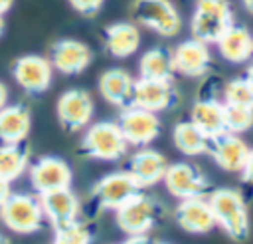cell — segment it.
Here are the masks:
<instances>
[{
    "instance_id": "6da1fadb",
    "label": "cell",
    "mask_w": 253,
    "mask_h": 244,
    "mask_svg": "<svg viewBox=\"0 0 253 244\" xmlns=\"http://www.w3.org/2000/svg\"><path fill=\"white\" fill-rule=\"evenodd\" d=\"M208 200L215 218V226H219L235 242L249 238V210L241 192L233 188H213Z\"/></svg>"
},
{
    "instance_id": "7a4b0ae2",
    "label": "cell",
    "mask_w": 253,
    "mask_h": 244,
    "mask_svg": "<svg viewBox=\"0 0 253 244\" xmlns=\"http://www.w3.org/2000/svg\"><path fill=\"white\" fill-rule=\"evenodd\" d=\"M233 24V8L229 0H196L190 20L192 38L206 44H215Z\"/></svg>"
},
{
    "instance_id": "3957f363",
    "label": "cell",
    "mask_w": 253,
    "mask_h": 244,
    "mask_svg": "<svg viewBox=\"0 0 253 244\" xmlns=\"http://www.w3.org/2000/svg\"><path fill=\"white\" fill-rule=\"evenodd\" d=\"M79 149H81V155L87 159L113 163L126 155L128 143L125 141L115 121H99L87 127Z\"/></svg>"
},
{
    "instance_id": "277c9868",
    "label": "cell",
    "mask_w": 253,
    "mask_h": 244,
    "mask_svg": "<svg viewBox=\"0 0 253 244\" xmlns=\"http://www.w3.org/2000/svg\"><path fill=\"white\" fill-rule=\"evenodd\" d=\"M130 14L136 24L162 38H174L182 30V16L172 0H132Z\"/></svg>"
},
{
    "instance_id": "5b68a950",
    "label": "cell",
    "mask_w": 253,
    "mask_h": 244,
    "mask_svg": "<svg viewBox=\"0 0 253 244\" xmlns=\"http://www.w3.org/2000/svg\"><path fill=\"white\" fill-rule=\"evenodd\" d=\"M0 218L4 226L18 234H32L43 224V208L40 196L28 192H12L0 204Z\"/></svg>"
},
{
    "instance_id": "8992f818",
    "label": "cell",
    "mask_w": 253,
    "mask_h": 244,
    "mask_svg": "<svg viewBox=\"0 0 253 244\" xmlns=\"http://www.w3.org/2000/svg\"><path fill=\"white\" fill-rule=\"evenodd\" d=\"M162 183L166 184V190L176 196L178 200L184 198H206L211 194V183L204 175L202 169H198L192 163H172L168 165Z\"/></svg>"
},
{
    "instance_id": "52a82bcc",
    "label": "cell",
    "mask_w": 253,
    "mask_h": 244,
    "mask_svg": "<svg viewBox=\"0 0 253 244\" xmlns=\"http://www.w3.org/2000/svg\"><path fill=\"white\" fill-rule=\"evenodd\" d=\"M117 212V224L123 232L128 236L132 234H148L150 228L160 220L162 206L156 198L144 194L142 190L132 196L128 202H125Z\"/></svg>"
},
{
    "instance_id": "ba28073f",
    "label": "cell",
    "mask_w": 253,
    "mask_h": 244,
    "mask_svg": "<svg viewBox=\"0 0 253 244\" xmlns=\"http://www.w3.org/2000/svg\"><path fill=\"white\" fill-rule=\"evenodd\" d=\"M142 188L136 184V181L126 171L109 173L103 179H99L91 188V198L99 208H111L117 210L125 202H128L132 196H136Z\"/></svg>"
},
{
    "instance_id": "9c48e42d",
    "label": "cell",
    "mask_w": 253,
    "mask_h": 244,
    "mask_svg": "<svg viewBox=\"0 0 253 244\" xmlns=\"http://www.w3.org/2000/svg\"><path fill=\"white\" fill-rule=\"evenodd\" d=\"M117 125L125 141L132 147H148L160 135V129H162V123L156 113L134 107V105L123 109Z\"/></svg>"
},
{
    "instance_id": "30bf717a",
    "label": "cell",
    "mask_w": 253,
    "mask_h": 244,
    "mask_svg": "<svg viewBox=\"0 0 253 244\" xmlns=\"http://www.w3.org/2000/svg\"><path fill=\"white\" fill-rule=\"evenodd\" d=\"M93 111H95V105H93L91 95L85 89H77V87L63 91L59 95L57 107H55L59 125L69 133L87 129V125L93 117Z\"/></svg>"
},
{
    "instance_id": "8fae6325",
    "label": "cell",
    "mask_w": 253,
    "mask_h": 244,
    "mask_svg": "<svg viewBox=\"0 0 253 244\" xmlns=\"http://www.w3.org/2000/svg\"><path fill=\"white\" fill-rule=\"evenodd\" d=\"M12 75L24 91L38 95L49 89L53 79V67L47 58L38 54H26L12 63Z\"/></svg>"
},
{
    "instance_id": "7c38bea8",
    "label": "cell",
    "mask_w": 253,
    "mask_h": 244,
    "mask_svg": "<svg viewBox=\"0 0 253 244\" xmlns=\"http://www.w3.org/2000/svg\"><path fill=\"white\" fill-rule=\"evenodd\" d=\"M47 60L53 71H59L63 75H79L89 67L93 60V52L81 40L61 38L51 46Z\"/></svg>"
},
{
    "instance_id": "4fadbf2b",
    "label": "cell",
    "mask_w": 253,
    "mask_h": 244,
    "mask_svg": "<svg viewBox=\"0 0 253 244\" xmlns=\"http://www.w3.org/2000/svg\"><path fill=\"white\" fill-rule=\"evenodd\" d=\"M180 99V93L174 85V81H162V79H142L138 77L134 81V93H132V105L158 113L174 107Z\"/></svg>"
},
{
    "instance_id": "5bb4252c",
    "label": "cell",
    "mask_w": 253,
    "mask_h": 244,
    "mask_svg": "<svg viewBox=\"0 0 253 244\" xmlns=\"http://www.w3.org/2000/svg\"><path fill=\"white\" fill-rule=\"evenodd\" d=\"M208 155L217 163L219 169L227 173H241L245 159L249 155V145L237 133L223 131L210 139Z\"/></svg>"
},
{
    "instance_id": "9a60e30c",
    "label": "cell",
    "mask_w": 253,
    "mask_h": 244,
    "mask_svg": "<svg viewBox=\"0 0 253 244\" xmlns=\"http://www.w3.org/2000/svg\"><path fill=\"white\" fill-rule=\"evenodd\" d=\"M172 61L176 73H182L186 77H202L211 69L210 44L200 42L196 38L184 40L172 52Z\"/></svg>"
},
{
    "instance_id": "2e32d148",
    "label": "cell",
    "mask_w": 253,
    "mask_h": 244,
    "mask_svg": "<svg viewBox=\"0 0 253 244\" xmlns=\"http://www.w3.org/2000/svg\"><path fill=\"white\" fill-rule=\"evenodd\" d=\"M166 169V157L150 147H138V151H134L126 161V173L136 181L140 188L154 186L156 183H160L164 179Z\"/></svg>"
},
{
    "instance_id": "e0dca14e",
    "label": "cell",
    "mask_w": 253,
    "mask_h": 244,
    "mask_svg": "<svg viewBox=\"0 0 253 244\" xmlns=\"http://www.w3.org/2000/svg\"><path fill=\"white\" fill-rule=\"evenodd\" d=\"M71 169L59 157H42L30 169V181L38 194H45L71 184Z\"/></svg>"
},
{
    "instance_id": "ac0fdd59",
    "label": "cell",
    "mask_w": 253,
    "mask_h": 244,
    "mask_svg": "<svg viewBox=\"0 0 253 244\" xmlns=\"http://www.w3.org/2000/svg\"><path fill=\"white\" fill-rule=\"evenodd\" d=\"M40 202L43 208V216L55 230L79 220V198L69 186L40 194Z\"/></svg>"
},
{
    "instance_id": "d6986e66",
    "label": "cell",
    "mask_w": 253,
    "mask_h": 244,
    "mask_svg": "<svg viewBox=\"0 0 253 244\" xmlns=\"http://www.w3.org/2000/svg\"><path fill=\"white\" fill-rule=\"evenodd\" d=\"M178 226L190 234H208L215 228V218L208 198H184L174 208Z\"/></svg>"
},
{
    "instance_id": "ffe728a7",
    "label": "cell",
    "mask_w": 253,
    "mask_h": 244,
    "mask_svg": "<svg viewBox=\"0 0 253 244\" xmlns=\"http://www.w3.org/2000/svg\"><path fill=\"white\" fill-rule=\"evenodd\" d=\"M134 77L123 69V67H111L101 73L99 77V93L105 101H109L115 107L126 109L132 105V93H134Z\"/></svg>"
},
{
    "instance_id": "44dd1931",
    "label": "cell",
    "mask_w": 253,
    "mask_h": 244,
    "mask_svg": "<svg viewBox=\"0 0 253 244\" xmlns=\"http://www.w3.org/2000/svg\"><path fill=\"white\" fill-rule=\"evenodd\" d=\"M105 50L119 60L130 58L140 46V32L134 22H113L103 32Z\"/></svg>"
},
{
    "instance_id": "7402d4cb",
    "label": "cell",
    "mask_w": 253,
    "mask_h": 244,
    "mask_svg": "<svg viewBox=\"0 0 253 244\" xmlns=\"http://www.w3.org/2000/svg\"><path fill=\"white\" fill-rule=\"evenodd\" d=\"M219 56L229 63H245L253 58V36L247 28L233 24L215 42Z\"/></svg>"
},
{
    "instance_id": "603a6c76",
    "label": "cell",
    "mask_w": 253,
    "mask_h": 244,
    "mask_svg": "<svg viewBox=\"0 0 253 244\" xmlns=\"http://www.w3.org/2000/svg\"><path fill=\"white\" fill-rule=\"evenodd\" d=\"M32 127L30 109L24 103H6L0 109V141L24 143Z\"/></svg>"
},
{
    "instance_id": "cb8c5ba5",
    "label": "cell",
    "mask_w": 253,
    "mask_h": 244,
    "mask_svg": "<svg viewBox=\"0 0 253 244\" xmlns=\"http://www.w3.org/2000/svg\"><path fill=\"white\" fill-rule=\"evenodd\" d=\"M190 121L198 125L210 139L225 131L223 103L215 97H202L190 109Z\"/></svg>"
},
{
    "instance_id": "d4e9b609",
    "label": "cell",
    "mask_w": 253,
    "mask_h": 244,
    "mask_svg": "<svg viewBox=\"0 0 253 244\" xmlns=\"http://www.w3.org/2000/svg\"><path fill=\"white\" fill-rule=\"evenodd\" d=\"M174 61H172V52L154 46L146 50L138 61V75L142 79H162V81H174Z\"/></svg>"
},
{
    "instance_id": "484cf974",
    "label": "cell",
    "mask_w": 253,
    "mask_h": 244,
    "mask_svg": "<svg viewBox=\"0 0 253 244\" xmlns=\"http://www.w3.org/2000/svg\"><path fill=\"white\" fill-rule=\"evenodd\" d=\"M172 139H174L176 149H178L182 155L198 157V155L208 153L210 137H208L198 125H194L190 119H188V121H180V123L174 127Z\"/></svg>"
},
{
    "instance_id": "4316f807",
    "label": "cell",
    "mask_w": 253,
    "mask_h": 244,
    "mask_svg": "<svg viewBox=\"0 0 253 244\" xmlns=\"http://www.w3.org/2000/svg\"><path fill=\"white\" fill-rule=\"evenodd\" d=\"M30 165V151L24 143L0 145V179L12 183L24 175Z\"/></svg>"
},
{
    "instance_id": "83f0119b",
    "label": "cell",
    "mask_w": 253,
    "mask_h": 244,
    "mask_svg": "<svg viewBox=\"0 0 253 244\" xmlns=\"http://www.w3.org/2000/svg\"><path fill=\"white\" fill-rule=\"evenodd\" d=\"M223 103L253 109V89L245 77H233L223 85Z\"/></svg>"
},
{
    "instance_id": "f1b7e54d",
    "label": "cell",
    "mask_w": 253,
    "mask_h": 244,
    "mask_svg": "<svg viewBox=\"0 0 253 244\" xmlns=\"http://www.w3.org/2000/svg\"><path fill=\"white\" fill-rule=\"evenodd\" d=\"M223 119H225V131L239 135L253 127V109L223 103Z\"/></svg>"
},
{
    "instance_id": "f546056e",
    "label": "cell",
    "mask_w": 253,
    "mask_h": 244,
    "mask_svg": "<svg viewBox=\"0 0 253 244\" xmlns=\"http://www.w3.org/2000/svg\"><path fill=\"white\" fill-rule=\"evenodd\" d=\"M91 230L79 220L69 226L57 228L53 236V244H91Z\"/></svg>"
},
{
    "instance_id": "4dcf8cb0",
    "label": "cell",
    "mask_w": 253,
    "mask_h": 244,
    "mask_svg": "<svg viewBox=\"0 0 253 244\" xmlns=\"http://www.w3.org/2000/svg\"><path fill=\"white\" fill-rule=\"evenodd\" d=\"M69 4H71V8H73L75 12H79L81 16L91 18V16H97V14H99V10L103 8L105 0H69Z\"/></svg>"
},
{
    "instance_id": "1f68e13d",
    "label": "cell",
    "mask_w": 253,
    "mask_h": 244,
    "mask_svg": "<svg viewBox=\"0 0 253 244\" xmlns=\"http://www.w3.org/2000/svg\"><path fill=\"white\" fill-rule=\"evenodd\" d=\"M241 177H243V181H245L249 186H253V149H249V155H247L245 165H243V169H241Z\"/></svg>"
},
{
    "instance_id": "d6a6232c",
    "label": "cell",
    "mask_w": 253,
    "mask_h": 244,
    "mask_svg": "<svg viewBox=\"0 0 253 244\" xmlns=\"http://www.w3.org/2000/svg\"><path fill=\"white\" fill-rule=\"evenodd\" d=\"M125 244H154L148 234H132L125 240Z\"/></svg>"
},
{
    "instance_id": "836d02e7",
    "label": "cell",
    "mask_w": 253,
    "mask_h": 244,
    "mask_svg": "<svg viewBox=\"0 0 253 244\" xmlns=\"http://www.w3.org/2000/svg\"><path fill=\"white\" fill-rule=\"evenodd\" d=\"M10 194H12V190H10V183L4 181V179H0V204H2Z\"/></svg>"
},
{
    "instance_id": "e575fe53",
    "label": "cell",
    "mask_w": 253,
    "mask_h": 244,
    "mask_svg": "<svg viewBox=\"0 0 253 244\" xmlns=\"http://www.w3.org/2000/svg\"><path fill=\"white\" fill-rule=\"evenodd\" d=\"M6 103H8V89H6V85L0 81V109H2Z\"/></svg>"
},
{
    "instance_id": "d590c367",
    "label": "cell",
    "mask_w": 253,
    "mask_h": 244,
    "mask_svg": "<svg viewBox=\"0 0 253 244\" xmlns=\"http://www.w3.org/2000/svg\"><path fill=\"white\" fill-rule=\"evenodd\" d=\"M14 0H0V14H6L10 8H12Z\"/></svg>"
},
{
    "instance_id": "8d00e7d4",
    "label": "cell",
    "mask_w": 253,
    "mask_h": 244,
    "mask_svg": "<svg viewBox=\"0 0 253 244\" xmlns=\"http://www.w3.org/2000/svg\"><path fill=\"white\" fill-rule=\"evenodd\" d=\"M245 79H247V83H249V85H251V89H253V65H249V67H247Z\"/></svg>"
},
{
    "instance_id": "74e56055",
    "label": "cell",
    "mask_w": 253,
    "mask_h": 244,
    "mask_svg": "<svg viewBox=\"0 0 253 244\" xmlns=\"http://www.w3.org/2000/svg\"><path fill=\"white\" fill-rule=\"evenodd\" d=\"M243 2V6H245V10L249 12V14H253V0H241Z\"/></svg>"
},
{
    "instance_id": "f35d334b",
    "label": "cell",
    "mask_w": 253,
    "mask_h": 244,
    "mask_svg": "<svg viewBox=\"0 0 253 244\" xmlns=\"http://www.w3.org/2000/svg\"><path fill=\"white\" fill-rule=\"evenodd\" d=\"M4 28H6V22H4V14H0V36L4 34Z\"/></svg>"
},
{
    "instance_id": "ab89813d",
    "label": "cell",
    "mask_w": 253,
    "mask_h": 244,
    "mask_svg": "<svg viewBox=\"0 0 253 244\" xmlns=\"http://www.w3.org/2000/svg\"><path fill=\"white\" fill-rule=\"evenodd\" d=\"M0 244H12V242H10V238H6L4 234H0Z\"/></svg>"
},
{
    "instance_id": "60d3db41",
    "label": "cell",
    "mask_w": 253,
    "mask_h": 244,
    "mask_svg": "<svg viewBox=\"0 0 253 244\" xmlns=\"http://www.w3.org/2000/svg\"><path fill=\"white\" fill-rule=\"evenodd\" d=\"M158 244H166V242H158Z\"/></svg>"
}]
</instances>
